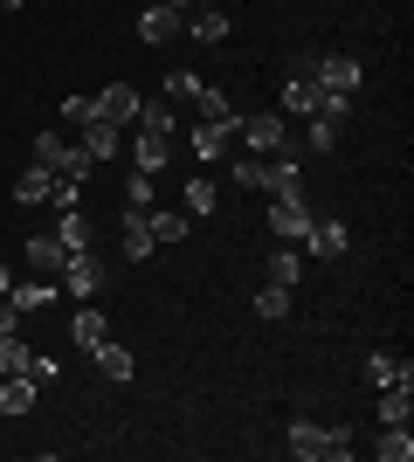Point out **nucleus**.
I'll return each mask as SVG.
<instances>
[{"instance_id": "16", "label": "nucleus", "mask_w": 414, "mask_h": 462, "mask_svg": "<svg viewBox=\"0 0 414 462\" xmlns=\"http://www.w3.org/2000/svg\"><path fill=\"white\" fill-rule=\"evenodd\" d=\"M118 249H124V263H138V255H152V249H159L152 228H145V214L124 208V221H118Z\"/></svg>"}, {"instance_id": "35", "label": "nucleus", "mask_w": 414, "mask_h": 462, "mask_svg": "<svg viewBox=\"0 0 414 462\" xmlns=\"http://www.w3.org/2000/svg\"><path fill=\"white\" fill-rule=\"evenodd\" d=\"M166 97H173V104H194V97H200V77H194V69H166Z\"/></svg>"}, {"instance_id": "32", "label": "nucleus", "mask_w": 414, "mask_h": 462, "mask_svg": "<svg viewBox=\"0 0 414 462\" xmlns=\"http://www.w3.org/2000/svg\"><path fill=\"white\" fill-rule=\"evenodd\" d=\"M194 111H200V117H215V125H235V104H228V90H207V83H200Z\"/></svg>"}, {"instance_id": "10", "label": "nucleus", "mask_w": 414, "mask_h": 462, "mask_svg": "<svg viewBox=\"0 0 414 462\" xmlns=\"http://www.w3.org/2000/svg\"><path fill=\"white\" fill-rule=\"evenodd\" d=\"M414 359H394V352H366V386H408Z\"/></svg>"}, {"instance_id": "25", "label": "nucleus", "mask_w": 414, "mask_h": 462, "mask_svg": "<svg viewBox=\"0 0 414 462\" xmlns=\"http://www.w3.org/2000/svg\"><path fill=\"white\" fill-rule=\"evenodd\" d=\"M145 228H152V242H187L194 221H179V208H145Z\"/></svg>"}, {"instance_id": "37", "label": "nucleus", "mask_w": 414, "mask_h": 462, "mask_svg": "<svg viewBox=\"0 0 414 462\" xmlns=\"http://www.w3.org/2000/svg\"><path fill=\"white\" fill-rule=\"evenodd\" d=\"M124 208H132V214L152 208V173H132V180H124Z\"/></svg>"}, {"instance_id": "38", "label": "nucleus", "mask_w": 414, "mask_h": 462, "mask_svg": "<svg viewBox=\"0 0 414 462\" xmlns=\"http://www.w3.org/2000/svg\"><path fill=\"white\" fill-rule=\"evenodd\" d=\"M49 208H56V214L83 208V180H56V187H49Z\"/></svg>"}, {"instance_id": "1", "label": "nucleus", "mask_w": 414, "mask_h": 462, "mask_svg": "<svg viewBox=\"0 0 414 462\" xmlns=\"http://www.w3.org/2000/svg\"><path fill=\"white\" fill-rule=\"evenodd\" d=\"M290 456L297 462H345L353 435L345 428H317V421H290Z\"/></svg>"}, {"instance_id": "36", "label": "nucleus", "mask_w": 414, "mask_h": 462, "mask_svg": "<svg viewBox=\"0 0 414 462\" xmlns=\"http://www.w3.org/2000/svg\"><path fill=\"white\" fill-rule=\"evenodd\" d=\"M304 145H311V152L325 159V152L338 145V125H332V117H311V132H304Z\"/></svg>"}, {"instance_id": "31", "label": "nucleus", "mask_w": 414, "mask_h": 462, "mask_svg": "<svg viewBox=\"0 0 414 462\" xmlns=\"http://www.w3.org/2000/svg\"><path fill=\"white\" fill-rule=\"evenodd\" d=\"M256 318H262V325L290 318V290H283V283H262V290H256Z\"/></svg>"}, {"instance_id": "22", "label": "nucleus", "mask_w": 414, "mask_h": 462, "mask_svg": "<svg viewBox=\"0 0 414 462\" xmlns=\"http://www.w3.org/2000/svg\"><path fill=\"white\" fill-rule=\"evenodd\" d=\"M311 104H317V83L304 77V69H290V77H283V111H290V117H311Z\"/></svg>"}, {"instance_id": "4", "label": "nucleus", "mask_w": 414, "mask_h": 462, "mask_svg": "<svg viewBox=\"0 0 414 462\" xmlns=\"http://www.w3.org/2000/svg\"><path fill=\"white\" fill-rule=\"evenodd\" d=\"M235 132L249 138V152L256 159H270V152H283V138H290V125L276 111H249V117H235Z\"/></svg>"}, {"instance_id": "2", "label": "nucleus", "mask_w": 414, "mask_h": 462, "mask_svg": "<svg viewBox=\"0 0 414 462\" xmlns=\"http://www.w3.org/2000/svg\"><path fill=\"white\" fill-rule=\"evenodd\" d=\"M35 166H49L56 180H90V173H97V159L83 152V145H69L62 132H41L35 138Z\"/></svg>"}, {"instance_id": "30", "label": "nucleus", "mask_w": 414, "mask_h": 462, "mask_svg": "<svg viewBox=\"0 0 414 462\" xmlns=\"http://www.w3.org/2000/svg\"><path fill=\"white\" fill-rule=\"evenodd\" d=\"M373 456H380V462H408V456H414V435H408V421H400V428H380Z\"/></svg>"}, {"instance_id": "5", "label": "nucleus", "mask_w": 414, "mask_h": 462, "mask_svg": "<svg viewBox=\"0 0 414 462\" xmlns=\"http://www.w3.org/2000/svg\"><path fill=\"white\" fill-rule=\"evenodd\" d=\"M262 221H270L276 242H304V235H311V208H304V193H283V200H270V214H262Z\"/></svg>"}, {"instance_id": "13", "label": "nucleus", "mask_w": 414, "mask_h": 462, "mask_svg": "<svg viewBox=\"0 0 414 462\" xmlns=\"http://www.w3.org/2000/svg\"><path fill=\"white\" fill-rule=\"evenodd\" d=\"M228 132H235V125H215V117H200V125H194V138H187V152L215 166V159L228 152Z\"/></svg>"}, {"instance_id": "40", "label": "nucleus", "mask_w": 414, "mask_h": 462, "mask_svg": "<svg viewBox=\"0 0 414 462\" xmlns=\"http://www.w3.org/2000/svg\"><path fill=\"white\" fill-rule=\"evenodd\" d=\"M235 173V187H262V159H242V166H228Z\"/></svg>"}, {"instance_id": "44", "label": "nucleus", "mask_w": 414, "mask_h": 462, "mask_svg": "<svg viewBox=\"0 0 414 462\" xmlns=\"http://www.w3.org/2000/svg\"><path fill=\"white\" fill-rule=\"evenodd\" d=\"M7 283H14V276H7V270H0V290H7Z\"/></svg>"}, {"instance_id": "39", "label": "nucleus", "mask_w": 414, "mask_h": 462, "mask_svg": "<svg viewBox=\"0 0 414 462\" xmlns=\"http://www.w3.org/2000/svg\"><path fill=\"white\" fill-rule=\"evenodd\" d=\"M90 117H97V97H62V125H90Z\"/></svg>"}, {"instance_id": "3", "label": "nucleus", "mask_w": 414, "mask_h": 462, "mask_svg": "<svg viewBox=\"0 0 414 462\" xmlns=\"http://www.w3.org/2000/svg\"><path fill=\"white\" fill-rule=\"evenodd\" d=\"M56 290H69L77 304H90V297L104 290V263H97V249H77V255H69V263L56 270Z\"/></svg>"}, {"instance_id": "14", "label": "nucleus", "mask_w": 414, "mask_h": 462, "mask_svg": "<svg viewBox=\"0 0 414 462\" xmlns=\"http://www.w3.org/2000/svg\"><path fill=\"white\" fill-rule=\"evenodd\" d=\"M304 249H311V255H345V249H353V235H345V221H317V214H311Z\"/></svg>"}, {"instance_id": "34", "label": "nucleus", "mask_w": 414, "mask_h": 462, "mask_svg": "<svg viewBox=\"0 0 414 462\" xmlns=\"http://www.w3.org/2000/svg\"><path fill=\"white\" fill-rule=\"evenodd\" d=\"M28 359H35V352L21 346L14 331H0V373H28Z\"/></svg>"}, {"instance_id": "9", "label": "nucleus", "mask_w": 414, "mask_h": 462, "mask_svg": "<svg viewBox=\"0 0 414 462\" xmlns=\"http://www.w3.org/2000/svg\"><path fill=\"white\" fill-rule=\"evenodd\" d=\"M132 166H138V173H166V166H173V138H152V132H138L132 138Z\"/></svg>"}, {"instance_id": "41", "label": "nucleus", "mask_w": 414, "mask_h": 462, "mask_svg": "<svg viewBox=\"0 0 414 462\" xmlns=\"http://www.w3.org/2000/svg\"><path fill=\"white\" fill-rule=\"evenodd\" d=\"M14 318H21V310H14V297L0 290V331H14Z\"/></svg>"}, {"instance_id": "19", "label": "nucleus", "mask_w": 414, "mask_h": 462, "mask_svg": "<svg viewBox=\"0 0 414 462\" xmlns=\"http://www.w3.org/2000/svg\"><path fill=\"white\" fill-rule=\"evenodd\" d=\"M138 132H152V138H173V132H179V111H173V97H159V104H138Z\"/></svg>"}, {"instance_id": "29", "label": "nucleus", "mask_w": 414, "mask_h": 462, "mask_svg": "<svg viewBox=\"0 0 414 462\" xmlns=\"http://www.w3.org/2000/svg\"><path fill=\"white\" fill-rule=\"evenodd\" d=\"M7 297H14V310H41V304H56V283H49V276H35V283H7Z\"/></svg>"}, {"instance_id": "43", "label": "nucleus", "mask_w": 414, "mask_h": 462, "mask_svg": "<svg viewBox=\"0 0 414 462\" xmlns=\"http://www.w3.org/2000/svg\"><path fill=\"white\" fill-rule=\"evenodd\" d=\"M0 7H7V14H21V7H28V0H0Z\"/></svg>"}, {"instance_id": "7", "label": "nucleus", "mask_w": 414, "mask_h": 462, "mask_svg": "<svg viewBox=\"0 0 414 462\" xmlns=\"http://www.w3.org/2000/svg\"><path fill=\"white\" fill-rule=\"evenodd\" d=\"M256 193H270V200L304 193V166H297V159H283V152H270V159H262V187H256Z\"/></svg>"}, {"instance_id": "28", "label": "nucleus", "mask_w": 414, "mask_h": 462, "mask_svg": "<svg viewBox=\"0 0 414 462\" xmlns=\"http://www.w3.org/2000/svg\"><path fill=\"white\" fill-rule=\"evenodd\" d=\"M179 200H187V214H215V200H221L215 173H194V180H187V193H179Z\"/></svg>"}, {"instance_id": "21", "label": "nucleus", "mask_w": 414, "mask_h": 462, "mask_svg": "<svg viewBox=\"0 0 414 462\" xmlns=\"http://www.w3.org/2000/svg\"><path fill=\"white\" fill-rule=\"evenodd\" d=\"M179 21H187V35H194V42H221V35H228V14H221V7H187Z\"/></svg>"}, {"instance_id": "27", "label": "nucleus", "mask_w": 414, "mask_h": 462, "mask_svg": "<svg viewBox=\"0 0 414 462\" xmlns=\"http://www.w3.org/2000/svg\"><path fill=\"white\" fill-rule=\"evenodd\" d=\"M414 414V393L408 386H380V428H400Z\"/></svg>"}, {"instance_id": "20", "label": "nucleus", "mask_w": 414, "mask_h": 462, "mask_svg": "<svg viewBox=\"0 0 414 462\" xmlns=\"http://www.w3.org/2000/svg\"><path fill=\"white\" fill-rule=\"evenodd\" d=\"M69 338H77L83 352H97L104 338H111V325H104V310H90V304H83L77 318H69Z\"/></svg>"}, {"instance_id": "11", "label": "nucleus", "mask_w": 414, "mask_h": 462, "mask_svg": "<svg viewBox=\"0 0 414 462\" xmlns=\"http://www.w3.org/2000/svg\"><path fill=\"white\" fill-rule=\"evenodd\" d=\"M35 373H0V414H28L35 407Z\"/></svg>"}, {"instance_id": "17", "label": "nucleus", "mask_w": 414, "mask_h": 462, "mask_svg": "<svg viewBox=\"0 0 414 462\" xmlns=\"http://www.w3.org/2000/svg\"><path fill=\"white\" fill-rule=\"evenodd\" d=\"M118 145H124L118 125H104V117H90V125H83V152L97 159V166H104V159H118Z\"/></svg>"}, {"instance_id": "33", "label": "nucleus", "mask_w": 414, "mask_h": 462, "mask_svg": "<svg viewBox=\"0 0 414 462\" xmlns=\"http://www.w3.org/2000/svg\"><path fill=\"white\" fill-rule=\"evenodd\" d=\"M311 117H332V125H345V117H353V97H345V90H317Z\"/></svg>"}, {"instance_id": "8", "label": "nucleus", "mask_w": 414, "mask_h": 462, "mask_svg": "<svg viewBox=\"0 0 414 462\" xmlns=\"http://www.w3.org/2000/svg\"><path fill=\"white\" fill-rule=\"evenodd\" d=\"M138 104H145V97H138L132 83H111V90L97 97V117H104V125H118V132H124V125H138Z\"/></svg>"}, {"instance_id": "6", "label": "nucleus", "mask_w": 414, "mask_h": 462, "mask_svg": "<svg viewBox=\"0 0 414 462\" xmlns=\"http://www.w3.org/2000/svg\"><path fill=\"white\" fill-rule=\"evenodd\" d=\"M311 83H317V90H345V97H353L359 83H366V69H359L353 56H311Z\"/></svg>"}, {"instance_id": "42", "label": "nucleus", "mask_w": 414, "mask_h": 462, "mask_svg": "<svg viewBox=\"0 0 414 462\" xmlns=\"http://www.w3.org/2000/svg\"><path fill=\"white\" fill-rule=\"evenodd\" d=\"M159 7H173V14H187V7H194V0H159Z\"/></svg>"}, {"instance_id": "24", "label": "nucleus", "mask_w": 414, "mask_h": 462, "mask_svg": "<svg viewBox=\"0 0 414 462\" xmlns=\"http://www.w3.org/2000/svg\"><path fill=\"white\" fill-rule=\"evenodd\" d=\"M49 187H56V173H49V166H28V173L14 180V200H21V208H41Z\"/></svg>"}, {"instance_id": "26", "label": "nucleus", "mask_w": 414, "mask_h": 462, "mask_svg": "<svg viewBox=\"0 0 414 462\" xmlns=\"http://www.w3.org/2000/svg\"><path fill=\"white\" fill-rule=\"evenodd\" d=\"M97 373H104V380H132V373H138V359L118 346V338H104V346H97Z\"/></svg>"}, {"instance_id": "18", "label": "nucleus", "mask_w": 414, "mask_h": 462, "mask_svg": "<svg viewBox=\"0 0 414 462\" xmlns=\"http://www.w3.org/2000/svg\"><path fill=\"white\" fill-rule=\"evenodd\" d=\"M262 276H270V283H283V290H297V276H304V255H297V242H276V255L262 263Z\"/></svg>"}, {"instance_id": "23", "label": "nucleus", "mask_w": 414, "mask_h": 462, "mask_svg": "<svg viewBox=\"0 0 414 462\" xmlns=\"http://www.w3.org/2000/svg\"><path fill=\"white\" fill-rule=\"evenodd\" d=\"M56 242H62L69 255H77V249H90V214H83V208L56 214Z\"/></svg>"}, {"instance_id": "15", "label": "nucleus", "mask_w": 414, "mask_h": 462, "mask_svg": "<svg viewBox=\"0 0 414 462\" xmlns=\"http://www.w3.org/2000/svg\"><path fill=\"white\" fill-rule=\"evenodd\" d=\"M173 35H179V14H173V7H159V0H152V7L138 14V42H152V49H166V42H173Z\"/></svg>"}, {"instance_id": "12", "label": "nucleus", "mask_w": 414, "mask_h": 462, "mask_svg": "<svg viewBox=\"0 0 414 462\" xmlns=\"http://www.w3.org/2000/svg\"><path fill=\"white\" fill-rule=\"evenodd\" d=\"M62 263H69V249L56 242V228H49V235H28V270H41L49 283H56V270H62Z\"/></svg>"}]
</instances>
